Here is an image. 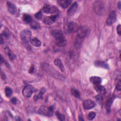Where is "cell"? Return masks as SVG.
Here are the masks:
<instances>
[{
	"label": "cell",
	"mask_w": 121,
	"mask_h": 121,
	"mask_svg": "<svg viewBox=\"0 0 121 121\" xmlns=\"http://www.w3.org/2000/svg\"><path fill=\"white\" fill-rule=\"evenodd\" d=\"M88 29L85 26H80L78 29L77 32L78 35L77 38L75 41V46L77 48H79L81 45L83 40L86 36L88 33Z\"/></svg>",
	"instance_id": "6da1fadb"
},
{
	"label": "cell",
	"mask_w": 121,
	"mask_h": 121,
	"mask_svg": "<svg viewBox=\"0 0 121 121\" xmlns=\"http://www.w3.org/2000/svg\"><path fill=\"white\" fill-rule=\"evenodd\" d=\"M52 35L55 40L56 44L60 47L66 45L67 42L62 32L60 30H53L51 32Z\"/></svg>",
	"instance_id": "7a4b0ae2"
},
{
	"label": "cell",
	"mask_w": 121,
	"mask_h": 121,
	"mask_svg": "<svg viewBox=\"0 0 121 121\" xmlns=\"http://www.w3.org/2000/svg\"><path fill=\"white\" fill-rule=\"evenodd\" d=\"M93 9L94 11L99 15H103L106 11V6L104 1L97 0L94 2L93 4Z\"/></svg>",
	"instance_id": "3957f363"
},
{
	"label": "cell",
	"mask_w": 121,
	"mask_h": 121,
	"mask_svg": "<svg viewBox=\"0 0 121 121\" xmlns=\"http://www.w3.org/2000/svg\"><path fill=\"white\" fill-rule=\"evenodd\" d=\"M53 106H51L50 107H47L46 106H41L39 108L38 111V112L39 114L43 115L51 116L53 114Z\"/></svg>",
	"instance_id": "277c9868"
},
{
	"label": "cell",
	"mask_w": 121,
	"mask_h": 121,
	"mask_svg": "<svg viewBox=\"0 0 121 121\" xmlns=\"http://www.w3.org/2000/svg\"><path fill=\"white\" fill-rule=\"evenodd\" d=\"M31 35V32L29 30H24L20 33L21 39L22 42L25 44H28L30 42Z\"/></svg>",
	"instance_id": "5b68a950"
},
{
	"label": "cell",
	"mask_w": 121,
	"mask_h": 121,
	"mask_svg": "<svg viewBox=\"0 0 121 121\" xmlns=\"http://www.w3.org/2000/svg\"><path fill=\"white\" fill-rule=\"evenodd\" d=\"M35 88L34 87L30 85H28L25 86L23 89L22 94L23 95L26 97H30L32 93L34 92Z\"/></svg>",
	"instance_id": "8992f818"
},
{
	"label": "cell",
	"mask_w": 121,
	"mask_h": 121,
	"mask_svg": "<svg viewBox=\"0 0 121 121\" xmlns=\"http://www.w3.org/2000/svg\"><path fill=\"white\" fill-rule=\"evenodd\" d=\"M117 16L115 11L112 10L110 12L109 17L106 21V24L108 26H111L112 25L116 20Z\"/></svg>",
	"instance_id": "52a82bcc"
},
{
	"label": "cell",
	"mask_w": 121,
	"mask_h": 121,
	"mask_svg": "<svg viewBox=\"0 0 121 121\" xmlns=\"http://www.w3.org/2000/svg\"><path fill=\"white\" fill-rule=\"evenodd\" d=\"M43 10L44 13L49 14L56 12L57 10V9L54 6H52L48 4H45L43 7Z\"/></svg>",
	"instance_id": "ba28073f"
},
{
	"label": "cell",
	"mask_w": 121,
	"mask_h": 121,
	"mask_svg": "<svg viewBox=\"0 0 121 121\" xmlns=\"http://www.w3.org/2000/svg\"><path fill=\"white\" fill-rule=\"evenodd\" d=\"M79 26L74 22H70L68 25V31L69 33H74L77 32Z\"/></svg>",
	"instance_id": "9c48e42d"
},
{
	"label": "cell",
	"mask_w": 121,
	"mask_h": 121,
	"mask_svg": "<svg viewBox=\"0 0 121 121\" xmlns=\"http://www.w3.org/2000/svg\"><path fill=\"white\" fill-rule=\"evenodd\" d=\"M83 106L85 109L88 110L94 107L95 106V103L92 100L87 99L84 101Z\"/></svg>",
	"instance_id": "30bf717a"
},
{
	"label": "cell",
	"mask_w": 121,
	"mask_h": 121,
	"mask_svg": "<svg viewBox=\"0 0 121 121\" xmlns=\"http://www.w3.org/2000/svg\"><path fill=\"white\" fill-rule=\"evenodd\" d=\"M58 17V15H52L49 17H46L44 18L43 22L47 25H51L55 22Z\"/></svg>",
	"instance_id": "8fae6325"
},
{
	"label": "cell",
	"mask_w": 121,
	"mask_h": 121,
	"mask_svg": "<svg viewBox=\"0 0 121 121\" xmlns=\"http://www.w3.org/2000/svg\"><path fill=\"white\" fill-rule=\"evenodd\" d=\"M7 6L9 12L11 14H15L17 11L16 6L10 1L7 2Z\"/></svg>",
	"instance_id": "7c38bea8"
},
{
	"label": "cell",
	"mask_w": 121,
	"mask_h": 121,
	"mask_svg": "<svg viewBox=\"0 0 121 121\" xmlns=\"http://www.w3.org/2000/svg\"><path fill=\"white\" fill-rule=\"evenodd\" d=\"M78 5L77 2H75L68 9L67 11V14L68 16H71L74 14L78 9Z\"/></svg>",
	"instance_id": "4fadbf2b"
},
{
	"label": "cell",
	"mask_w": 121,
	"mask_h": 121,
	"mask_svg": "<svg viewBox=\"0 0 121 121\" xmlns=\"http://www.w3.org/2000/svg\"><path fill=\"white\" fill-rule=\"evenodd\" d=\"M94 88L95 89L96 91L100 95L104 94L106 92L105 88L100 84L94 85Z\"/></svg>",
	"instance_id": "5bb4252c"
},
{
	"label": "cell",
	"mask_w": 121,
	"mask_h": 121,
	"mask_svg": "<svg viewBox=\"0 0 121 121\" xmlns=\"http://www.w3.org/2000/svg\"><path fill=\"white\" fill-rule=\"evenodd\" d=\"M71 2L72 1L70 0H60L57 1L59 5L63 9L67 8L70 5Z\"/></svg>",
	"instance_id": "9a60e30c"
},
{
	"label": "cell",
	"mask_w": 121,
	"mask_h": 121,
	"mask_svg": "<svg viewBox=\"0 0 121 121\" xmlns=\"http://www.w3.org/2000/svg\"><path fill=\"white\" fill-rule=\"evenodd\" d=\"M54 64L57 66L60 69V70L62 71V72H63L64 71V66H63V63L62 62V61L61 60L59 59H55L54 60Z\"/></svg>",
	"instance_id": "2e32d148"
},
{
	"label": "cell",
	"mask_w": 121,
	"mask_h": 121,
	"mask_svg": "<svg viewBox=\"0 0 121 121\" xmlns=\"http://www.w3.org/2000/svg\"><path fill=\"white\" fill-rule=\"evenodd\" d=\"M90 81L94 85L100 84L102 82V79L98 77H92L90 78Z\"/></svg>",
	"instance_id": "e0dca14e"
},
{
	"label": "cell",
	"mask_w": 121,
	"mask_h": 121,
	"mask_svg": "<svg viewBox=\"0 0 121 121\" xmlns=\"http://www.w3.org/2000/svg\"><path fill=\"white\" fill-rule=\"evenodd\" d=\"M95 65L97 67H99L103 68L106 69H109L108 65L106 63L104 62V61H100V60H96L95 62Z\"/></svg>",
	"instance_id": "ac0fdd59"
},
{
	"label": "cell",
	"mask_w": 121,
	"mask_h": 121,
	"mask_svg": "<svg viewBox=\"0 0 121 121\" xmlns=\"http://www.w3.org/2000/svg\"><path fill=\"white\" fill-rule=\"evenodd\" d=\"M30 43L33 45L35 47H39L41 45V41L36 37L31 38L30 40Z\"/></svg>",
	"instance_id": "d6986e66"
},
{
	"label": "cell",
	"mask_w": 121,
	"mask_h": 121,
	"mask_svg": "<svg viewBox=\"0 0 121 121\" xmlns=\"http://www.w3.org/2000/svg\"><path fill=\"white\" fill-rule=\"evenodd\" d=\"M5 52L6 54L8 56L9 59L10 60H13L15 58V55L13 52L10 50L9 47H6L5 49Z\"/></svg>",
	"instance_id": "ffe728a7"
},
{
	"label": "cell",
	"mask_w": 121,
	"mask_h": 121,
	"mask_svg": "<svg viewBox=\"0 0 121 121\" xmlns=\"http://www.w3.org/2000/svg\"><path fill=\"white\" fill-rule=\"evenodd\" d=\"M23 21L26 24L31 23L32 21V18L31 16L28 14H24L23 16Z\"/></svg>",
	"instance_id": "44dd1931"
},
{
	"label": "cell",
	"mask_w": 121,
	"mask_h": 121,
	"mask_svg": "<svg viewBox=\"0 0 121 121\" xmlns=\"http://www.w3.org/2000/svg\"><path fill=\"white\" fill-rule=\"evenodd\" d=\"M112 101H113L112 98H109L108 99V100H107V102H106L105 108H106V111L108 112H109L111 111V107Z\"/></svg>",
	"instance_id": "7402d4cb"
},
{
	"label": "cell",
	"mask_w": 121,
	"mask_h": 121,
	"mask_svg": "<svg viewBox=\"0 0 121 121\" xmlns=\"http://www.w3.org/2000/svg\"><path fill=\"white\" fill-rule=\"evenodd\" d=\"M70 93L71 94L73 95L74 97H77V98H79L80 96V95L79 92L76 90V89L72 88L70 90Z\"/></svg>",
	"instance_id": "603a6c76"
},
{
	"label": "cell",
	"mask_w": 121,
	"mask_h": 121,
	"mask_svg": "<svg viewBox=\"0 0 121 121\" xmlns=\"http://www.w3.org/2000/svg\"><path fill=\"white\" fill-rule=\"evenodd\" d=\"M5 92L7 97H10L12 95L13 91L11 88L7 86L5 89Z\"/></svg>",
	"instance_id": "cb8c5ba5"
},
{
	"label": "cell",
	"mask_w": 121,
	"mask_h": 121,
	"mask_svg": "<svg viewBox=\"0 0 121 121\" xmlns=\"http://www.w3.org/2000/svg\"><path fill=\"white\" fill-rule=\"evenodd\" d=\"M31 26L33 29H35L38 28L40 26V25L37 22L34 21H32V22L31 23Z\"/></svg>",
	"instance_id": "d4e9b609"
},
{
	"label": "cell",
	"mask_w": 121,
	"mask_h": 121,
	"mask_svg": "<svg viewBox=\"0 0 121 121\" xmlns=\"http://www.w3.org/2000/svg\"><path fill=\"white\" fill-rule=\"evenodd\" d=\"M56 115L57 116L58 119L60 121H64L65 120V116L62 114L60 113L59 112H56Z\"/></svg>",
	"instance_id": "484cf974"
},
{
	"label": "cell",
	"mask_w": 121,
	"mask_h": 121,
	"mask_svg": "<svg viewBox=\"0 0 121 121\" xmlns=\"http://www.w3.org/2000/svg\"><path fill=\"white\" fill-rule=\"evenodd\" d=\"M95 115H96V114L95 112H91L89 113L88 115V119L89 120H92L93 119L95 118Z\"/></svg>",
	"instance_id": "4316f807"
},
{
	"label": "cell",
	"mask_w": 121,
	"mask_h": 121,
	"mask_svg": "<svg viewBox=\"0 0 121 121\" xmlns=\"http://www.w3.org/2000/svg\"><path fill=\"white\" fill-rule=\"evenodd\" d=\"M42 12L41 11H39L35 14V17L38 19H41L42 18Z\"/></svg>",
	"instance_id": "83f0119b"
},
{
	"label": "cell",
	"mask_w": 121,
	"mask_h": 121,
	"mask_svg": "<svg viewBox=\"0 0 121 121\" xmlns=\"http://www.w3.org/2000/svg\"><path fill=\"white\" fill-rule=\"evenodd\" d=\"M116 89L119 91H120L121 90V81H119L118 83L117 84L116 86Z\"/></svg>",
	"instance_id": "f1b7e54d"
},
{
	"label": "cell",
	"mask_w": 121,
	"mask_h": 121,
	"mask_svg": "<svg viewBox=\"0 0 121 121\" xmlns=\"http://www.w3.org/2000/svg\"><path fill=\"white\" fill-rule=\"evenodd\" d=\"M10 102L12 104H17V100L16 99V98L15 97H13L12 98L11 100H10Z\"/></svg>",
	"instance_id": "f546056e"
},
{
	"label": "cell",
	"mask_w": 121,
	"mask_h": 121,
	"mask_svg": "<svg viewBox=\"0 0 121 121\" xmlns=\"http://www.w3.org/2000/svg\"><path fill=\"white\" fill-rule=\"evenodd\" d=\"M121 25H119L117 27V33L119 34V35H121Z\"/></svg>",
	"instance_id": "4dcf8cb0"
},
{
	"label": "cell",
	"mask_w": 121,
	"mask_h": 121,
	"mask_svg": "<svg viewBox=\"0 0 121 121\" xmlns=\"http://www.w3.org/2000/svg\"><path fill=\"white\" fill-rule=\"evenodd\" d=\"M3 35H2V36H3V37H6V38H8L9 37V35L8 34V33L7 32H6V31H3Z\"/></svg>",
	"instance_id": "1f68e13d"
},
{
	"label": "cell",
	"mask_w": 121,
	"mask_h": 121,
	"mask_svg": "<svg viewBox=\"0 0 121 121\" xmlns=\"http://www.w3.org/2000/svg\"><path fill=\"white\" fill-rule=\"evenodd\" d=\"M0 44H3L4 43V39H3V37L2 35V34L0 35Z\"/></svg>",
	"instance_id": "d6a6232c"
},
{
	"label": "cell",
	"mask_w": 121,
	"mask_h": 121,
	"mask_svg": "<svg viewBox=\"0 0 121 121\" xmlns=\"http://www.w3.org/2000/svg\"><path fill=\"white\" fill-rule=\"evenodd\" d=\"M34 67H31L30 68V71H29V72L31 73L34 72Z\"/></svg>",
	"instance_id": "836d02e7"
},
{
	"label": "cell",
	"mask_w": 121,
	"mask_h": 121,
	"mask_svg": "<svg viewBox=\"0 0 121 121\" xmlns=\"http://www.w3.org/2000/svg\"><path fill=\"white\" fill-rule=\"evenodd\" d=\"M118 8L119 9H121V1H119L118 3Z\"/></svg>",
	"instance_id": "e575fe53"
},
{
	"label": "cell",
	"mask_w": 121,
	"mask_h": 121,
	"mask_svg": "<svg viewBox=\"0 0 121 121\" xmlns=\"http://www.w3.org/2000/svg\"><path fill=\"white\" fill-rule=\"evenodd\" d=\"M79 120H80V121H84V119L82 118V117L80 116L79 118Z\"/></svg>",
	"instance_id": "d590c367"
}]
</instances>
